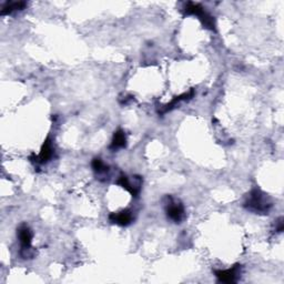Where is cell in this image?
Segmentation results:
<instances>
[{
	"mask_svg": "<svg viewBox=\"0 0 284 284\" xmlns=\"http://www.w3.org/2000/svg\"><path fill=\"white\" fill-rule=\"evenodd\" d=\"M272 205L273 204H272V201L270 200L268 195H265L264 192L256 188L249 193L243 207L247 211L256 214H268L272 209Z\"/></svg>",
	"mask_w": 284,
	"mask_h": 284,
	"instance_id": "obj_1",
	"label": "cell"
},
{
	"mask_svg": "<svg viewBox=\"0 0 284 284\" xmlns=\"http://www.w3.org/2000/svg\"><path fill=\"white\" fill-rule=\"evenodd\" d=\"M183 13L185 16L198 17V19L202 22V25L205 28L209 30H212V31H215V22L213 17L204 10L203 6L201 4H197L192 2L186 3L183 7Z\"/></svg>",
	"mask_w": 284,
	"mask_h": 284,
	"instance_id": "obj_2",
	"label": "cell"
},
{
	"mask_svg": "<svg viewBox=\"0 0 284 284\" xmlns=\"http://www.w3.org/2000/svg\"><path fill=\"white\" fill-rule=\"evenodd\" d=\"M17 235L18 239H19V242L21 245V250H20V256L22 259H30L33 258L35 252L33 249V231L28 226L22 225L17 230Z\"/></svg>",
	"mask_w": 284,
	"mask_h": 284,
	"instance_id": "obj_3",
	"label": "cell"
},
{
	"mask_svg": "<svg viewBox=\"0 0 284 284\" xmlns=\"http://www.w3.org/2000/svg\"><path fill=\"white\" fill-rule=\"evenodd\" d=\"M166 212L167 216L174 223H181L185 217V210L183 204L174 200L170 196L166 198Z\"/></svg>",
	"mask_w": 284,
	"mask_h": 284,
	"instance_id": "obj_4",
	"label": "cell"
},
{
	"mask_svg": "<svg viewBox=\"0 0 284 284\" xmlns=\"http://www.w3.org/2000/svg\"><path fill=\"white\" fill-rule=\"evenodd\" d=\"M117 184L121 186V188L125 189L128 192H130L132 197L137 198L141 191L142 179L141 177H138V176L129 178L128 176H125V174L122 173L119 176L117 180Z\"/></svg>",
	"mask_w": 284,
	"mask_h": 284,
	"instance_id": "obj_5",
	"label": "cell"
},
{
	"mask_svg": "<svg viewBox=\"0 0 284 284\" xmlns=\"http://www.w3.org/2000/svg\"><path fill=\"white\" fill-rule=\"evenodd\" d=\"M214 274L217 280L223 283H235L241 275V265L234 264L232 268L228 270H215Z\"/></svg>",
	"mask_w": 284,
	"mask_h": 284,
	"instance_id": "obj_6",
	"label": "cell"
},
{
	"mask_svg": "<svg viewBox=\"0 0 284 284\" xmlns=\"http://www.w3.org/2000/svg\"><path fill=\"white\" fill-rule=\"evenodd\" d=\"M109 220L110 222L114 223V225H118V226H121V227H128L130 226L132 222L135 220V216H134V212H132L131 210H122L120 211V212H113L110 215H109Z\"/></svg>",
	"mask_w": 284,
	"mask_h": 284,
	"instance_id": "obj_7",
	"label": "cell"
},
{
	"mask_svg": "<svg viewBox=\"0 0 284 284\" xmlns=\"http://www.w3.org/2000/svg\"><path fill=\"white\" fill-rule=\"evenodd\" d=\"M53 153H54V149L52 147V142L50 140V138H47L45 143L42 144L40 153L38 155L33 154V156L35 158V160L33 161L40 163V165H45V163H48L53 158Z\"/></svg>",
	"mask_w": 284,
	"mask_h": 284,
	"instance_id": "obj_8",
	"label": "cell"
},
{
	"mask_svg": "<svg viewBox=\"0 0 284 284\" xmlns=\"http://www.w3.org/2000/svg\"><path fill=\"white\" fill-rule=\"evenodd\" d=\"M193 97H195V89H191L189 92H185V93H182L181 96H178V97H174V98L169 102L168 105H166L165 107H163V109L161 110V114H165L169 111H171L172 109L176 108L180 102H182V101H188L190 99H192Z\"/></svg>",
	"mask_w": 284,
	"mask_h": 284,
	"instance_id": "obj_9",
	"label": "cell"
},
{
	"mask_svg": "<svg viewBox=\"0 0 284 284\" xmlns=\"http://www.w3.org/2000/svg\"><path fill=\"white\" fill-rule=\"evenodd\" d=\"M127 147V136L125 132L122 129H118L116 132H114L112 141L110 144V150L112 151H117L119 149H123Z\"/></svg>",
	"mask_w": 284,
	"mask_h": 284,
	"instance_id": "obj_10",
	"label": "cell"
},
{
	"mask_svg": "<svg viewBox=\"0 0 284 284\" xmlns=\"http://www.w3.org/2000/svg\"><path fill=\"white\" fill-rule=\"evenodd\" d=\"M27 3L25 2H7L2 8L0 15L2 16H7L14 14L15 11H20L26 8Z\"/></svg>",
	"mask_w": 284,
	"mask_h": 284,
	"instance_id": "obj_11",
	"label": "cell"
},
{
	"mask_svg": "<svg viewBox=\"0 0 284 284\" xmlns=\"http://www.w3.org/2000/svg\"><path fill=\"white\" fill-rule=\"evenodd\" d=\"M91 167L93 169L94 173L97 174V177H99L98 179L100 180L101 178H105L107 176V173L109 172V167L100 158H94L91 162Z\"/></svg>",
	"mask_w": 284,
	"mask_h": 284,
	"instance_id": "obj_12",
	"label": "cell"
},
{
	"mask_svg": "<svg viewBox=\"0 0 284 284\" xmlns=\"http://www.w3.org/2000/svg\"><path fill=\"white\" fill-rule=\"evenodd\" d=\"M284 226H283V217H280L279 220L276 221V226H275V231L281 233L283 231Z\"/></svg>",
	"mask_w": 284,
	"mask_h": 284,
	"instance_id": "obj_13",
	"label": "cell"
}]
</instances>
